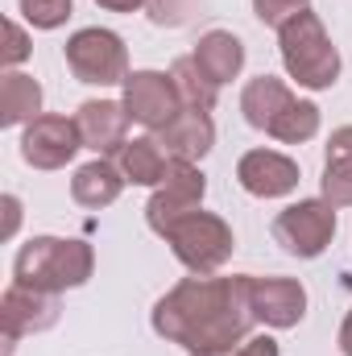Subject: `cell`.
Here are the masks:
<instances>
[{
	"instance_id": "obj_1",
	"label": "cell",
	"mask_w": 352,
	"mask_h": 356,
	"mask_svg": "<svg viewBox=\"0 0 352 356\" xmlns=\"http://www.w3.org/2000/svg\"><path fill=\"white\" fill-rule=\"evenodd\" d=\"M249 290L253 273H191L154 302L150 327L166 344H178L186 356H228L257 327Z\"/></svg>"
},
{
	"instance_id": "obj_2",
	"label": "cell",
	"mask_w": 352,
	"mask_h": 356,
	"mask_svg": "<svg viewBox=\"0 0 352 356\" xmlns=\"http://www.w3.org/2000/svg\"><path fill=\"white\" fill-rule=\"evenodd\" d=\"M95 273V249L79 236H29L17 249L13 282L46 294H67L88 286Z\"/></svg>"
},
{
	"instance_id": "obj_3",
	"label": "cell",
	"mask_w": 352,
	"mask_h": 356,
	"mask_svg": "<svg viewBox=\"0 0 352 356\" xmlns=\"http://www.w3.org/2000/svg\"><path fill=\"white\" fill-rule=\"evenodd\" d=\"M278 54H282V67L286 75L307 91H328L336 88L340 79V50L328 33V25L319 21V13L303 8L294 13L282 29H278Z\"/></svg>"
},
{
	"instance_id": "obj_4",
	"label": "cell",
	"mask_w": 352,
	"mask_h": 356,
	"mask_svg": "<svg viewBox=\"0 0 352 356\" xmlns=\"http://www.w3.org/2000/svg\"><path fill=\"white\" fill-rule=\"evenodd\" d=\"M162 241L170 245L178 266L186 269V273H199V277L220 273L232 261V253H237L232 224L224 216H216V211H203V207L191 211V216H182V220H175L162 232Z\"/></svg>"
},
{
	"instance_id": "obj_5",
	"label": "cell",
	"mask_w": 352,
	"mask_h": 356,
	"mask_svg": "<svg viewBox=\"0 0 352 356\" xmlns=\"http://www.w3.org/2000/svg\"><path fill=\"white\" fill-rule=\"evenodd\" d=\"M63 58H67V71L88 88H116L129 79V46L116 29H104V25L75 29L63 46Z\"/></svg>"
},
{
	"instance_id": "obj_6",
	"label": "cell",
	"mask_w": 352,
	"mask_h": 356,
	"mask_svg": "<svg viewBox=\"0 0 352 356\" xmlns=\"http://www.w3.org/2000/svg\"><path fill=\"white\" fill-rule=\"evenodd\" d=\"M332 236H336V207L323 195L319 199H298V203H290L273 216V241L298 261L323 257Z\"/></svg>"
},
{
	"instance_id": "obj_7",
	"label": "cell",
	"mask_w": 352,
	"mask_h": 356,
	"mask_svg": "<svg viewBox=\"0 0 352 356\" xmlns=\"http://www.w3.org/2000/svg\"><path fill=\"white\" fill-rule=\"evenodd\" d=\"M207 199V175L199 170V162H182V158H170V170L162 178V186H154L150 203H145V224L154 236H162L175 220L199 211Z\"/></svg>"
},
{
	"instance_id": "obj_8",
	"label": "cell",
	"mask_w": 352,
	"mask_h": 356,
	"mask_svg": "<svg viewBox=\"0 0 352 356\" xmlns=\"http://www.w3.org/2000/svg\"><path fill=\"white\" fill-rule=\"evenodd\" d=\"M120 104L129 120L150 133H162L182 112V95H178L170 71H129V79L120 83Z\"/></svg>"
},
{
	"instance_id": "obj_9",
	"label": "cell",
	"mask_w": 352,
	"mask_h": 356,
	"mask_svg": "<svg viewBox=\"0 0 352 356\" xmlns=\"http://www.w3.org/2000/svg\"><path fill=\"white\" fill-rule=\"evenodd\" d=\"M79 149H83V137H79L75 116L42 112V116L29 120L25 133H21V158H25V166H33V170H63V166L75 162Z\"/></svg>"
},
{
	"instance_id": "obj_10",
	"label": "cell",
	"mask_w": 352,
	"mask_h": 356,
	"mask_svg": "<svg viewBox=\"0 0 352 356\" xmlns=\"http://www.w3.org/2000/svg\"><path fill=\"white\" fill-rule=\"evenodd\" d=\"M58 294L46 290H29L21 282H13L0 298V323H4V356H13V344L21 336H42L58 323Z\"/></svg>"
},
{
	"instance_id": "obj_11",
	"label": "cell",
	"mask_w": 352,
	"mask_h": 356,
	"mask_svg": "<svg viewBox=\"0 0 352 356\" xmlns=\"http://www.w3.org/2000/svg\"><path fill=\"white\" fill-rule=\"evenodd\" d=\"M253 315L269 332H290L307 319V286L298 277H253Z\"/></svg>"
},
{
	"instance_id": "obj_12",
	"label": "cell",
	"mask_w": 352,
	"mask_h": 356,
	"mask_svg": "<svg viewBox=\"0 0 352 356\" xmlns=\"http://www.w3.org/2000/svg\"><path fill=\"white\" fill-rule=\"evenodd\" d=\"M75 124L83 149H91L95 158H116L129 145V112L120 99H83L75 108Z\"/></svg>"
},
{
	"instance_id": "obj_13",
	"label": "cell",
	"mask_w": 352,
	"mask_h": 356,
	"mask_svg": "<svg viewBox=\"0 0 352 356\" xmlns=\"http://www.w3.org/2000/svg\"><path fill=\"white\" fill-rule=\"evenodd\" d=\"M298 162L278 154V149H249L237 162V182L253 199H286L298 191Z\"/></svg>"
},
{
	"instance_id": "obj_14",
	"label": "cell",
	"mask_w": 352,
	"mask_h": 356,
	"mask_svg": "<svg viewBox=\"0 0 352 356\" xmlns=\"http://www.w3.org/2000/svg\"><path fill=\"white\" fill-rule=\"evenodd\" d=\"M158 141L166 145L170 158L203 162V158L216 149V120H211V112H203V108H182L175 120L158 133Z\"/></svg>"
},
{
	"instance_id": "obj_15",
	"label": "cell",
	"mask_w": 352,
	"mask_h": 356,
	"mask_svg": "<svg viewBox=\"0 0 352 356\" xmlns=\"http://www.w3.org/2000/svg\"><path fill=\"white\" fill-rule=\"evenodd\" d=\"M191 58H195V67H199L216 88H224V83H232V79L245 71V42H241L232 29H207V33L195 42Z\"/></svg>"
},
{
	"instance_id": "obj_16",
	"label": "cell",
	"mask_w": 352,
	"mask_h": 356,
	"mask_svg": "<svg viewBox=\"0 0 352 356\" xmlns=\"http://www.w3.org/2000/svg\"><path fill=\"white\" fill-rule=\"evenodd\" d=\"M290 104H294V91H290L286 79H278V75H257V79H249L245 91H241V116H245V124L257 129V133H269L273 120H278Z\"/></svg>"
},
{
	"instance_id": "obj_17",
	"label": "cell",
	"mask_w": 352,
	"mask_h": 356,
	"mask_svg": "<svg viewBox=\"0 0 352 356\" xmlns=\"http://www.w3.org/2000/svg\"><path fill=\"white\" fill-rule=\"evenodd\" d=\"M125 186L129 182H125L120 166L112 158H95V162L75 170V178H71V199L79 207H88V211H104V207H112L120 199Z\"/></svg>"
},
{
	"instance_id": "obj_18",
	"label": "cell",
	"mask_w": 352,
	"mask_h": 356,
	"mask_svg": "<svg viewBox=\"0 0 352 356\" xmlns=\"http://www.w3.org/2000/svg\"><path fill=\"white\" fill-rule=\"evenodd\" d=\"M116 166L133 186H162V178L170 170V154L158 141V133H145V137H129V145L116 154Z\"/></svg>"
},
{
	"instance_id": "obj_19",
	"label": "cell",
	"mask_w": 352,
	"mask_h": 356,
	"mask_svg": "<svg viewBox=\"0 0 352 356\" xmlns=\"http://www.w3.org/2000/svg\"><path fill=\"white\" fill-rule=\"evenodd\" d=\"M42 104H46V91L33 75H25V71L0 75V129H17V124L38 120Z\"/></svg>"
},
{
	"instance_id": "obj_20",
	"label": "cell",
	"mask_w": 352,
	"mask_h": 356,
	"mask_svg": "<svg viewBox=\"0 0 352 356\" xmlns=\"http://www.w3.org/2000/svg\"><path fill=\"white\" fill-rule=\"evenodd\" d=\"M319 124H323L319 104H311V99H298V95H294V104L273 120V129H269L265 137H273V141H282V145H307V141H315Z\"/></svg>"
},
{
	"instance_id": "obj_21",
	"label": "cell",
	"mask_w": 352,
	"mask_h": 356,
	"mask_svg": "<svg viewBox=\"0 0 352 356\" xmlns=\"http://www.w3.org/2000/svg\"><path fill=\"white\" fill-rule=\"evenodd\" d=\"M170 79H175L178 95H182V108H203V112H211V108H216L220 88H216L199 67H195V58H191V54H186V58H175Z\"/></svg>"
},
{
	"instance_id": "obj_22",
	"label": "cell",
	"mask_w": 352,
	"mask_h": 356,
	"mask_svg": "<svg viewBox=\"0 0 352 356\" xmlns=\"http://www.w3.org/2000/svg\"><path fill=\"white\" fill-rule=\"evenodd\" d=\"M17 13L25 17L29 29H63L75 13V0H17Z\"/></svg>"
},
{
	"instance_id": "obj_23",
	"label": "cell",
	"mask_w": 352,
	"mask_h": 356,
	"mask_svg": "<svg viewBox=\"0 0 352 356\" xmlns=\"http://www.w3.org/2000/svg\"><path fill=\"white\" fill-rule=\"evenodd\" d=\"M203 4L207 0H150L145 13H150V21L158 29H182V25H191L203 13Z\"/></svg>"
},
{
	"instance_id": "obj_24",
	"label": "cell",
	"mask_w": 352,
	"mask_h": 356,
	"mask_svg": "<svg viewBox=\"0 0 352 356\" xmlns=\"http://www.w3.org/2000/svg\"><path fill=\"white\" fill-rule=\"evenodd\" d=\"M319 195H323L336 211H340V207H352V162H323Z\"/></svg>"
},
{
	"instance_id": "obj_25",
	"label": "cell",
	"mask_w": 352,
	"mask_h": 356,
	"mask_svg": "<svg viewBox=\"0 0 352 356\" xmlns=\"http://www.w3.org/2000/svg\"><path fill=\"white\" fill-rule=\"evenodd\" d=\"M303 8H311V0H253V17L262 21V25H273V29H282L294 13H303Z\"/></svg>"
},
{
	"instance_id": "obj_26",
	"label": "cell",
	"mask_w": 352,
	"mask_h": 356,
	"mask_svg": "<svg viewBox=\"0 0 352 356\" xmlns=\"http://www.w3.org/2000/svg\"><path fill=\"white\" fill-rule=\"evenodd\" d=\"M4 33H8V42H4V67H8V71H17V67L33 54V46H29V33H25V25H21V21H8V25H4Z\"/></svg>"
},
{
	"instance_id": "obj_27",
	"label": "cell",
	"mask_w": 352,
	"mask_h": 356,
	"mask_svg": "<svg viewBox=\"0 0 352 356\" xmlns=\"http://www.w3.org/2000/svg\"><path fill=\"white\" fill-rule=\"evenodd\" d=\"M323 162H352V124L336 129L323 145Z\"/></svg>"
},
{
	"instance_id": "obj_28",
	"label": "cell",
	"mask_w": 352,
	"mask_h": 356,
	"mask_svg": "<svg viewBox=\"0 0 352 356\" xmlns=\"http://www.w3.org/2000/svg\"><path fill=\"white\" fill-rule=\"evenodd\" d=\"M228 356H282V348H278V340H273V336H265V332H262V336H249L245 344H237Z\"/></svg>"
},
{
	"instance_id": "obj_29",
	"label": "cell",
	"mask_w": 352,
	"mask_h": 356,
	"mask_svg": "<svg viewBox=\"0 0 352 356\" xmlns=\"http://www.w3.org/2000/svg\"><path fill=\"white\" fill-rule=\"evenodd\" d=\"M0 207H4V232H0V236H4V241H13V236H17V228H21V199H17V195H4V199H0Z\"/></svg>"
},
{
	"instance_id": "obj_30",
	"label": "cell",
	"mask_w": 352,
	"mask_h": 356,
	"mask_svg": "<svg viewBox=\"0 0 352 356\" xmlns=\"http://www.w3.org/2000/svg\"><path fill=\"white\" fill-rule=\"evenodd\" d=\"M99 8H108V13H141L150 0H95Z\"/></svg>"
},
{
	"instance_id": "obj_31",
	"label": "cell",
	"mask_w": 352,
	"mask_h": 356,
	"mask_svg": "<svg viewBox=\"0 0 352 356\" xmlns=\"http://www.w3.org/2000/svg\"><path fill=\"white\" fill-rule=\"evenodd\" d=\"M336 344H340V353L352 356V311L344 315V323H340V336H336Z\"/></svg>"
}]
</instances>
